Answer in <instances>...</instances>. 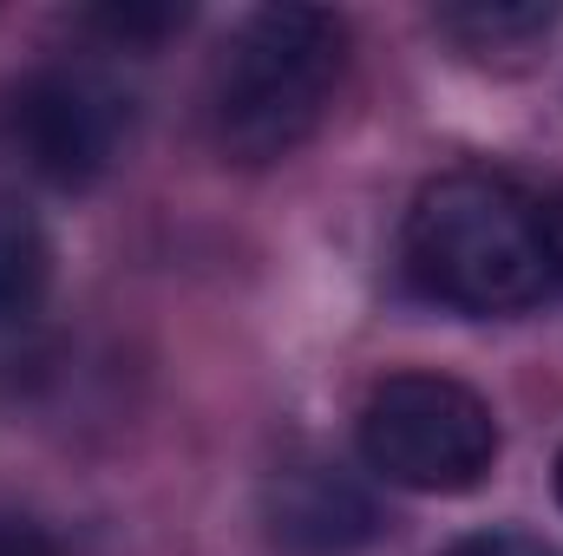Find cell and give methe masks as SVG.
<instances>
[{
	"label": "cell",
	"instance_id": "obj_10",
	"mask_svg": "<svg viewBox=\"0 0 563 556\" xmlns=\"http://www.w3.org/2000/svg\"><path fill=\"white\" fill-rule=\"evenodd\" d=\"M0 556H66V544H59L40 518H13V511H0Z\"/></svg>",
	"mask_w": 563,
	"mask_h": 556
},
{
	"label": "cell",
	"instance_id": "obj_9",
	"mask_svg": "<svg viewBox=\"0 0 563 556\" xmlns=\"http://www.w3.org/2000/svg\"><path fill=\"white\" fill-rule=\"evenodd\" d=\"M439 556H558V551L544 537H531V531H472V537L445 544Z\"/></svg>",
	"mask_w": 563,
	"mask_h": 556
},
{
	"label": "cell",
	"instance_id": "obj_1",
	"mask_svg": "<svg viewBox=\"0 0 563 556\" xmlns=\"http://www.w3.org/2000/svg\"><path fill=\"white\" fill-rule=\"evenodd\" d=\"M400 256H407V276L426 301L472 314V321L525 314L558 281L544 203L492 170L432 177L407 210Z\"/></svg>",
	"mask_w": 563,
	"mask_h": 556
},
{
	"label": "cell",
	"instance_id": "obj_12",
	"mask_svg": "<svg viewBox=\"0 0 563 556\" xmlns=\"http://www.w3.org/2000/svg\"><path fill=\"white\" fill-rule=\"evenodd\" d=\"M558 498H563V458H558Z\"/></svg>",
	"mask_w": 563,
	"mask_h": 556
},
{
	"label": "cell",
	"instance_id": "obj_11",
	"mask_svg": "<svg viewBox=\"0 0 563 556\" xmlns=\"http://www.w3.org/2000/svg\"><path fill=\"white\" fill-rule=\"evenodd\" d=\"M544 236H551V269L563 281V190L551 197V210H544Z\"/></svg>",
	"mask_w": 563,
	"mask_h": 556
},
{
	"label": "cell",
	"instance_id": "obj_4",
	"mask_svg": "<svg viewBox=\"0 0 563 556\" xmlns=\"http://www.w3.org/2000/svg\"><path fill=\"white\" fill-rule=\"evenodd\" d=\"M132 138V99L86 66H40L0 92V157L53 190H92Z\"/></svg>",
	"mask_w": 563,
	"mask_h": 556
},
{
	"label": "cell",
	"instance_id": "obj_6",
	"mask_svg": "<svg viewBox=\"0 0 563 556\" xmlns=\"http://www.w3.org/2000/svg\"><path fill=\"white\" fill-rule=\"evenodd\" d=\"M46 281H53V243H46V223L33 216L26 197L0 190V327L26 321V314L46 301Z\"/></svg>",
	"mask_w": 563,
	"mask_h": 556
},
{
	"label": "cell",
	"instance_id": "obj_8",
	"mask_svg": "<svg viewBox=\"0 0 563 556\" xmlns=\"http://www.w3.org/2000/svg\"><path fill=\"white\" fill-rule=\"evenodd\" d=\"M99 33H112L119 46H157L164 33H184V20H190V7H99V13H86Z\"/></svg>",
	"mask_w": 563,
	"mask_h": 556
},
{
	"label": "cell",
	"instance_id": "obj_5",
	"mask_svg": "<svg viewBox=\"0 0 563 556\" xmlns=\"http://www.w3.org/2000/svg\"><path fill=\"white\" fill-rule=\"evenodd\" d=\"M263 524L295 556H354L380 537V504L341 458L301 452V458H282L269 471Z\"/></svg>",
	"mask_w": 563,
	"mask_h": 556
},
{
	"label": "cell",
	"instance_id": "obj_2",
	"mask_svg": "<svg viewBox=\"0 0 563 556\" xmlns=\"http://www.w3.org/2000/svg\"><path fill=\"white\" fill-rule=\"evenodd\" d=\"M347 66V26L328 7H256L210 66V138L230 164L263 170L321 132Z\"/></svg>",
	"mask_w": 563,
	"mask_h": 556
},
{
	"label": "cell",
	"instance_id": "obj_7",
	"mask_svg": "<svg viewBox=\"0 0 563 556\" xmlns=\"http://www.w3.org/2000/svg\"><path fill=\"white\" fill-rule=\"evenodd\" d=\"M558 26V7H525V0H465V7H439V33H452L472 53H498V46H525L538 33Z\"/></svg>",
	"mask_w": 563,
	"mask_h": 556
},
{
	"label": "cell",
	"instance_id": "obj_3",
	"mask_svg": "<svg viewBox=\"0 0 563 556\" xmlns=\"http://www.w3.org/2000/svg\"><path fill=\"white\" fill-rule=\"evenodd\" d=\"M361 458L374 478H387L400 491L459 498V491H478L492 478L498 419L465 380L394 374L361 407Z\"/></svg>",
	"mask_w": 563,
	"mask_h": 556
}]
</instances>
